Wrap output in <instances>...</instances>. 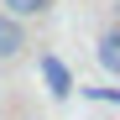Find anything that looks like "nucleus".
I'll return each mask as SVG.
<instances>
[{"label": "nucleus", "mask_w": 120, "mask_h": 120, "mask_svg": "<svg viewBox=\"0 0 120 120\" xmlns=\"http://www.w3.org/2000/svg\"><path fill=\"white\" fill-rule=\"evenodd\" d=\"M94 57H99V68H105L110 78H120V21L99 31V47H94Z\"/></svg>", "instance_id": "nucleus-2"}, {"label": "nucleus", "mask_w": 120, "mask_h": 120, "mask_svg": "<svg viewBox=\"0 0 120 120\" xmlns=\"http://www.w3.org/2000/svg\"><path fill=\"white\" fill-rule=\"evenodd\" d=\"M26 47H31V26L0 11V63H16V57H26Z\"/></svg>", "instance_id": "nucleus-1"}, {"label": "nucleus", "mask_w": 120, "mask_h": 120, "mask_svg": "<svg viewBox=\"0 0 120 120\" xmlns=\"http://www.w3.org/2000/svg\"><path fill=\"white\" fill-rule=\"evenodd\" d=\"M0 11L16 16V21H31V16H47L52 11V0H0Z\"/></svg>", "instance_id": "nucleus-3"}]
</instances>
